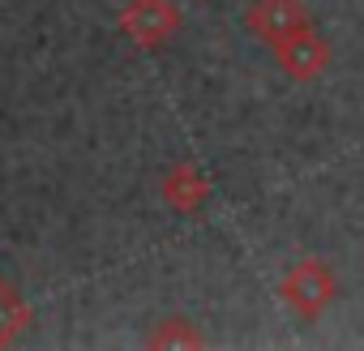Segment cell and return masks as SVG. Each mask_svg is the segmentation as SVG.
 <instances>
[{
    "mask_svg": "<svg viewBox=\"0 0 364 351\" xmlns=\"http://www.w3.org/2000/svg\"><path fill=\"white\" fill-rule=\"evenodd\" d=\"M163 198H167L176 210H193V206H202V198H206V180H202L193 167H176V171L167 176V185H163Z\"/></svg>",
    "mask_w": 364,
    "mask_h": 351,
    "instance_id": "cell-5",
    "label": "cell"
},
{
    "mask_svg": "<svg viewBox=\"0 0 364 351\" xmlns=\"http://www.w3.org/2000/svg\"><path fill=\"white\" fill-rule=\"evenodd\" d=\"M249 22H253V31L266 35L270 43H279V39H287V35H296V31L309 26L300 0H257Z\"/></svg>",
    "mask_w": 364,
    "mask_h": 351,
    "instance_id": "cell-4",
    "label": "cell"
},
{
    "mask_svg": "<svg viewBox=\"0 0 364 351\" xmlns=\"http://www.w3.org/2000/svg\"><path fill=\"white\" fill-rule=\"evenodd\" d=\"M274 48H279V65H283V73H291V77H317V73L326 69V60H330L326 43H321L309 26L296 31V35H287V39H279Z\"/></svg>",
    "mask_w": 364,
    "mask_h": 351,
    "instance_id": "cell-2",
    "label": "cell"
},
{
    "mask_svg": "<svg viewBox=\"0 0 364 351\" xmlns=\"http://www.w3.org/2000/svg\"><path fill=\"white\" fill-rule=\"evenodd\" d=\"M124 31L146 43V48H159L171 31H176V9L167 5V0H133V5L124 9Z\"/></svg>",
    "mask_w": 364,
    "mask_h": 351,
    "instance_id": "cell-1",
    "label": "cell"
},
{
    "mask_svg": "<svg viewBox=\"0 0 364 351\" xmlns=\"http://www.w3.org/2000/svg\"><path fill=\"white\" fill-rule=\"evenodd\" d=\"M330 270L326 266H317V261H304V266H296L291 270V279H287V300L304 313V317H317L326 304H330Z\"/></svg>",
    "mask_w": 364,
    "mask_h": 351,
    "instance_id": "cell-3",
    "label": "cell"
}]
</instances>
